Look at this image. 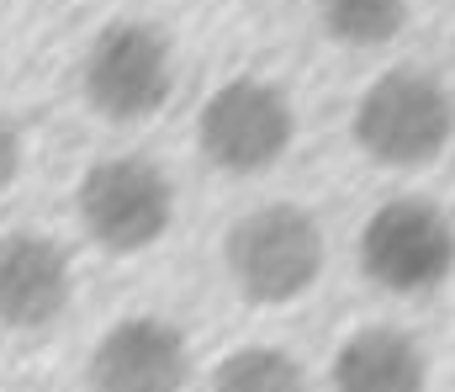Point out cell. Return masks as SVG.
Masks as SVG:
<instances>
[{
    "label": "cell",
    "instance_id": "cell-1",
    "mask_svg": "<svg viewBox=\"0 0 455 392\" xmlns=\"http://www.w3.org/2000/svg\"><path fill=\"white\" fill-rule=\"evenodd\" d=\"M223 260L249 302L281 308L313 292V281L323 276V228L297 202H265L228 228Z\"/></svg>",
    "mask_w": 455,
    "mask_h": 392
},
{
    "label": "cell",
    "instance_id": "cell-2",
    "mask_svg": "<svg viewBox=\"0 0 455 392\" xmlns=\"http://www.w3.org/2000/svg\"><path fill=\"white\" fill-rule=\"evenodd\" d=\"M455 132L451 91L424 69H387L355 101V143L387 170H419L440 159Z\"/></svg>",
    "mask_w": 455,
    "mask_h": 392
},
{
    "label": "cell",
    "instance_id": "cell-3",
    "mask_svg": "<svg viewBox=\"0 0 455 392\" xmlns=\"http://www.w3.org/2000/svg\"><path fill=\"white\" fill-rule=\"evenodd\" d=\"M80 223L107 255H143L154 250L175 223V186L170 175L143 154L96 159L80 175Z\"/></svg>",
    "mask_w": 455,
    "mask_h": 392
},
{
    "label": "cell",
    "instance_id": "cell-4",
    "mask_svg": "<svg viewBox=\"0 0 455 392\" xmlns=\"http://www.w3.org/2000/svg\"><path fill=\"white\" fill-rule=\"evenodd\" d=\"M360 270L392 297H424L455 270V223L424 196H392L360 228Z\"/></svg>",
    "mask_w": 455,
    "mask_h": 392
},
{
    "label": "cell",
    "instance_id": "cell-5",
    "mask_svg": "<svg viewBox=\"0 0 455 392\" xmlns=\"http://www.w3.org/2000/svg\"><path fill=\"white\" fill-rule=\"evenodd\" d=\"M297 138V112L270 80H228L196 117V143L223 175H265L286 159Z\"/></svg>",
    "mask_w": 455,
    "mask_h": 392
},
{
    "label": "cell",
    "instance_id": "cell-6",
    "mask_svg": "<svg viewBox=\"0 0 455 392\" xmlns=\"http://www.w3.org/2000/svg\"><path fill=\"white\" fill-rule=\"evenodd\" d=\"M80 85H85L91 112H101L107 123H143V117H154L170 101V85H175L170 37L154 21H132V16L112 21L91 43Z\"/></svg>",
    "mask_w": 455,
    "mask_h": 392
},
{
    "label": "cell",
    "instance_id": "cell-7",
    "mask_svg": "<svg viewBox=\"0 0 455 392\" xmlns=\"http://www.w3.org/2000/svg\"><path fill=\"white\" fill-rule=\"evenodd\" d=\"M85 377L91 392H180L191 377V345L170 318L138 313L101 334Z\"/></svg>",
    "mask_w": 455,
    "mask_h": 392
},
{
    "label": "cell",
    "instance_id": "cell-8",
    "mask_svg": "<svg viewBox=\"0 0 455 392\" xmlns=\"http://www.w3.org/2000/svg\"><path fill=\"white\" fill-rule=\"evenodd\" d=\"M69 255L43 234L0 239V329H48L69 308Z\"/></svg>",
    "mask_w": 455,
    "mask_h": 392
},
{
    "label": "cell",
    "instance_id": "cell-9",
    "mask_svg": "<svg viewBox=\"0 0 455 392\" xmlns=\"http://www.w3.org/2000/svg\"><path fill=\"white\" fill-rule=\"evenodd\" d=\"M329 388L334 392H424L429 388V356L408 329L392 324H371L355 329L339 345L334 366H329Z\"/></svg>",
    "mask_w": 455,
    "mask_h": 392
},
{
    "label": "cell",
    "instance_id": "cell-10",
    "mask_svg": "<svg viewBox=\"0 0 455 392\" xmlns=\"http://www.w3.org/2000/svg\"><path fill=\"white\" fill-rule=\"evenodd\" d=\"M413 0H318L323 32L344 48H387L408 27Z\"/></svg>",
    "mask_w": 455,
    "mask_h": 392
},
{
    "label": "cell",
    "instance_id": "cell-11",
    "mask_svg": "<svg viewBox=\"0 0 455 392\" xmlns=\"http://www.w3.org/2000/svg\"><path fill=\"white\" fill-rule=\"evenodd\" d=\"M212 392H307V377L281 345H243L218 366Z\"/></svg>",
    "mask_w": 455,
    "mask_h": 392
},
{
    "label": "cell",
    "instance_id": "cell-12",
    "mask_svg": "<svg viewBox=\"0 0 455 392\" xmlns=\"http://www.w3.org/2000/svg\"><path fill=\"white\" fill-rule=\"evenodd\" d=\"M21 175V132L11 128V117H0V191Z\"/></svg>",
    "mask_w": 455,
    "mask_h": 392
}]
</instances>
